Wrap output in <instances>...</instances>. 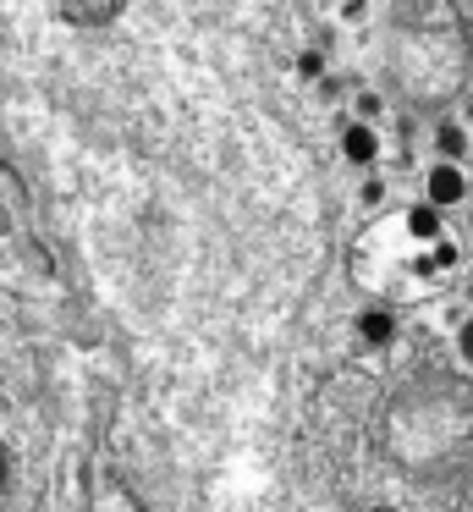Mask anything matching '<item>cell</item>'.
Instances as JSON below:
<instances>
[{
	"mask_svg": "<svg viewBox=\"0 0 473 512\" xmlns=\"http://www.w3.org/2000/svg\"><path fill=\"white\" fill-rule=\"evenodd\" d=\"M435 265H440V270H446V265H457V248H451L446 237H440V243H435V259H429L424 270H435Z\"/></svg>",
	"mask_w": 473,
	"mask_h": 512,
	"instance_id": "6",
	"label": "cell"
},
{
	"mask_svg": "<svg viewBox=\"0 0 473 512\" xmlns=\"http://www.w3.org/2000/svg\"><path fill=\"white\" fill-rule=\"evenodd\" d=\"M424 193H429V210H451V204H462L468 199V177H462L457 166H446V160H440V166H429V182H424Z\"/></svg>",
	"mask_w": 473,
	"mask_h": 512,
	"instance_id": "1",
	"label": "cell"
},
{
	"mask_svg": "<svg viewBox=\"0 0 473 512\" xmlns=\"http://www.w3.org/2000/svg\"><path fill=\"white\" fill-rule=\"evenodd\" d=\"M457 353H462V364H473V320H462V331H457Z\"/></svg>",
	"mask_w": 473,
	"mask_h": 512,
	"instance_id": "7",
	"label": "cell"
},
{
	"mask_svg": "<svg viewBox=\"0 0 473 512\" xmlns=\"http://www.w3.org/2000/svg\"><path fill=\"white\" fill-rule=\"evenodd\" d=\"M435 149H440V160H446V166H457V160L468 155V133H462L457 122H446V127L435 133Z\"/></svg>",
	"mask_w": 473,
	"mask_h": 512,
	"instance_id": "4",
	"label": "cell"
},
{
	"mask_svg": "<svg viewBox=\"0 0 473 512\" xmlns=\"http://www.w3.org/2000/svg\"><path fill=\"white\" fill-rule=\"evenodd\" d=\"M468 122H473V105H468Z\"/></svg>",
	"mask_w": 473,
	"mask_h": 512,
	"instance_id": "11",
	"label": "cell"
},
{
	"mask_svg": "<svg viewBox=\"0 0 473 512\" xmlns=\"http://www.w3.org/2000/svg\"><path fill=\"white\" fill-rule=\"evenodd\" d=\"M297 72H303V78H319V56H314V50H308V56L297 61Z\"/></svg>",
	"mask_w": 473,
	"mask_h": 512,
	"instance_id": "9",
	"label": "cell"
},
{
	"mask_svg": "<svg viewBox=\"0 0 473 512\" xmlns=\"http://www.w3.org/2000/svg\"><path fill=\"white\" fill-rule=\"evenodd\" d=\"M358 336L369 347H391L396 342V314L391 309H363L358 314Z\"/></svg>",
	"mask_w": 473,
	"mask_h": 512,
	"instance_id": "3",
	"label": "cell"
},
{
	"mask_svg": "<svg viewBox=\"0 0 473 512\" xmlns=\"http://www.w3.org/2000/svg\"><path fill=\"white\" fill-rule=\"evenodd\" d=\"M380 199H385V182L369 177V182H363V204H380Z\"/></svg>",
	"mask_w": 473,
	"mask_h": 512,
	"instance_id": "8",
	"label": "cell"
},
{
	"mask_svg": "<svg viewBox=\"0 0 473 512\" xmlns=\"http://www.w3.org/2000/svg\"><path fill=\"white\" fill-rule=\"evenodd\" d=\"M341 155H347L352 166H374V155H380L374 127L369 122H347V127H341Z\"/></svg>",
	"mask_w": 473,
	"mask_h": 512,
	"instance_id": "2",
	"label": "cell"
},
{
	"mask_svg": "<svg viewBox=\"0 0 473 512\" xmlns=\"http://www.w3.org/2000/svg\"><path fill=\"white\" fill-rule=\"evenodd\" d=\"M407 232H413L418 243H440V210H429V204L407 210Z\"/></svg>",
	"mask_w": 473,
	"mask_h": 512,
	"instance_id": "5",
	"label": "cell"
},
{
	"mask_svg": "<svg viewBox=\"0 0 473 512\" xmlns=\"http://www.w3.org/2000/svg\"><path fill=\"white\" fill-rule=\"evenodd\" d=\"M374 512H396V507H374Z\"/></svg>",
	"mask_w": 473,
	"mask_h": 512,
	"instance_id": "10",
	"label": "cell"
}]
</instances>
